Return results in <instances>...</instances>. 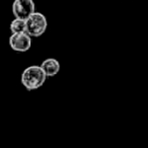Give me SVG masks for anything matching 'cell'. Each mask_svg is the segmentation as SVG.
Returning a JSON list of instances; mask_svg holds the SVG:
<instances>
[{
	"instance_id": "5",
	"label": "cell",
	"mask_w": 148,
	"mask_h": 148,
	"mask_svg": "<svg viewBox=\"0 0 148 148\" xmlns=\"http://www.w3.org/2000/svg\"><path fill=\"white\" fill-rule=\"evenodd\" d=\"M40 66H41V68L43 69L44 73L46 74L47 77L56 76L59 73L60 68H61L59 61L55 58H48V59L44 60Z\"/></svg>"
},
{
	"instance_id": "3",
	"label": "cell",
	"mask_w": 148,
	"mask_h": 148,
	"mask_svg": "<svg viewBox=\"0 0 148 148\" xmlns=\"http://www.w3.org/2000/svg\"><path fill=\"white\" fill-rule=\"evenodd\" d=\"M36 11L34 0H14L12 3V13L15 18L27 19Z\"/></svg>"
},
{
	"instance_id": "2",
	"label": "cell",
	"mask_w": 148,
	"mask_h": 148,
	"mask_svg": "<svg viewBox=\"0 0 148 148\" xmlns=\"http://www.w3.org/2000/svg\"><path fill=\"white\" fill-rule=\"evenodd\" d=\"M48 27V21L45 14L35 11L25 19V33L31 38H39L45 34Z\"/></svg>"
},
{
	"instance_id": "6",
	"label": "cell",
	"mask_w": 148,
	"mask_h": 148,
	"mask_svg": "<svg viewBox=\"0 0 148 148\" xmlns=\"http://www.w3.org/2000/svg\"><path fill=\"white\" fill-rule=\"evenodd\" d=\"M9 29H10L11 34L25 33V21L21 18H14L10 23Z\"/></svg>"
},
{
	"instance_id": "1",
	"label": "cell",
	"mask_w": 148,
	"mask_h": 148,
	"mask_svg": "<svg viewBox=\"0 0 148 148\" xmlns=\"http://www.w3.org/2000/svg\"><path fill=\"white\" fill-rule=\"evenodd\" d=\"M47 76L40 65H32L27 67L21 73V83L27 90H36L43 86Z\"/></svg>"
},
{
	"instance_id": "4",
	"label": "cell",
	"mask_w": 148,
	"mask_h": 148,
	"mask_svg": "<svg viewBox=\"0 0 148 148\" xmlns=\"http://www.w3.org/2000/svg\"><path fill=\"white\" fill-rule=\"evenodd\" d=\"M8 44L14 52L25 53L31 49L32 38L27 33L11 34L8 40Z\"/></svg>"
}]
</instances>
